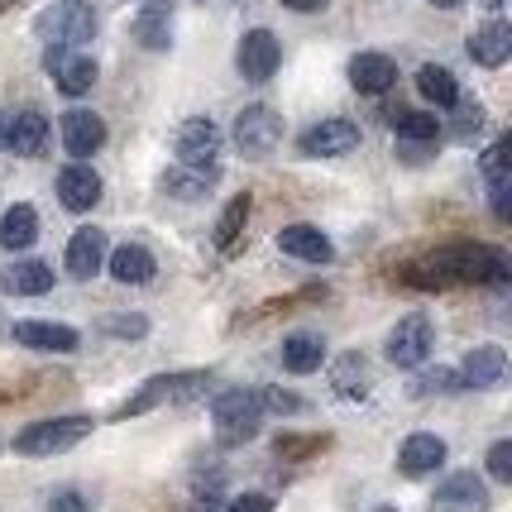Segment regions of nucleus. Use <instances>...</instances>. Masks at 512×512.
<instances>
[{
  "label": "nucleus",
  "mask_w": 512,
  "mask_h": 512,
  "mask_svg": "<svg viewBox=\"0 0 512 512\" xmlns=\"http://www.w3.org/2000/svg\"><path fill=\"white\" fill-rule=\"evenodd\" d=\"M87 431H91V417H53V422H34L15 436V450H20V455H63V450H72L77 441H87Z\"/></svg>",
  "instance_id": "39448f33"
},
{
  "label": "nucleus",
  "mask_w": 512,
  "mask_h": 512,
  "mask_svg": "<svg viewBox=\"0 0 512 512\" xmlns=\"http://www.w3.org/2000/svg\"><path fill=\"white\" fill-rule=\"evenodd\" d=\"M417 91H422L426 101H436V106H455V101H460L455 72H446V67H436V63L417 72Z\"/></svg>",
  "instance_id": "c756f323"
},
{
  "label": "nucleus",
  "mask_w": 512,
  "mask_h": 512,
  "mask_svg": "<svg viewBox=\"0 0 512 512\" xmlns=\"http://www.w3.org/2000/svg\"><path fill=\"white\" fill-rule=\"evenodd\" d=\"M211 422H216L221 446H245L264 426V398L254 388H230V393L211 402Z\"/></svg>",
  "instance_id": "f03ea898"
},
{
  "label": "nucleus",
  "mask_w": 512,
  "mask_h": 512,
  "mask_svg": "<svg viewBox=\"0 0 512 512\" xmlns=\"http://www.w3.org/2000/svg\"><path fill=\"white\" fill-rule=\"evenodd\" d=\"M44 144H48V120L39 111H20L15 120H5V149L34 158L44 154Z\"/></svg>",
  "instance_id": "4be33fe9"
},
{
  "label": "nucleus",
  "mask_w": 512,
  "mask_h": 512,
  "mask_svg": "<svg viewBox=\"0 0 512 512\" xmlns=\"http://www.w3.org/2000/svg\"><path fill=\"white\" fill-rule=\"evenodd\" d=\"M278 359H283V369H288V374H316V369L326 364V345H321V335L297 331V335L283 340Z\"/></svg>",
  "instance_id": "393cba45"
},
{
  "label": "nucleus",
  "mask_w": 512,
  "mask_h": 512,
  "mask_svg": "<svg viewBox=\"0 0 512 512\" xmlns=\"http://www.w3.org/2000/svg\"><path fill=\"white\" fill-rule=\"evenodd\" d=\"M455 388H460V374H455V369H441V364H436V369H422L417 379L407 383V393H412V398H431V393H455Z\"/></svg>",
  "instance_id": "2f4dec72"
},
{
  "label": "nucleus",
  "mask_w": 512,
  "mask_h": 512,
  "mask_svg": "<svg viewBox=\"0 0 512 512\" xmlns=\"http://www.w3.org/2000/svg\"><path fill=\"white\" fill-rule=\"evenodd\" d=\"M431 508L436 512H484L489 508V489H484V479H474V474H450L446 484L436 489Z\"/></svg>",
  "instance_id": "ddd939ff"
},
{
  "label": "nucleus",
  "mask_w": 512,
  "mask_h": 512,
  "mask_svg": "<svg viewBox=\"0 0 512 512\" xmlns=\"http://www.w3.org/2000/svg\"><path fill=\"white\" fill-rule=\"evenodd\" d=\"M53 512H82V498H77V493H58Z\"/></svg>",
  "instance_id": "ea45409f"
},
{
  "label": "nucleus",
  "mask_w": 512,
  "mask_h": 512,
  "mask_svg": "<svg viewBox=\"0 0 512 512\" xmlns=\"http://www.w3.org/2000/svg\"><path fill=\"white\" fill-rule=\"evenodd\" d=\"M245 225H249V197H230V206L221 211V225H216V249L230 254V249L240 245Z\"/></svg>",
  "instance_id": "7c9ffc66"
},
{
  "label": "nucleus",
  "mask_w": 512,
  "mask_h": 512,
  "mask_svg": "<svg viewBox=\"0 0 512 512\" xmlns=\"http://www.w3.org/2000/svg\"><path fill=\"white\" fill-rule=\"evenodd\" d=\"M455 374H460V388H493V383H503V374H508V355L498 345H479V350H469Z\"/></svg>",
  "instance_id": "dca6fc26"
},
{
  "label": "nucleus",
  "mask_w": 512,
  "mask_h": 512,
  "mask_svg": "<svg viewBox=\"0 0 512 512\" xmlns=\"http://www.w3.org/2000/svg\"><path fill=\"white\" fill-rule=\"evenodd\" d=\"M297 144H302V154H312V158L350 154L359 144V125H350V120H321V125H312Z\"/></svg>",
  "instance_id": "9b49d317"
},
{
  "label": "nucleus",
  "mask_w": 512,
  "mask_h": 512,
  "mask_svg": "<svg viewBox=\"0 0 512 512\" xmlns=\"http://www.w3.org/2000/svg\"><path fill=\"white\" fill-rule=\"evenodd\" d=\"M34 29H39V39L48 48H77L87 39H96V10L87 0H53L44 15L34 20Z\"/></svg>",
  "instance_id": "7ed1b4c3"
},
{
  "label": "nucleus",
  "mask_w": 512,
  "mask_h": 512,
  "mask_svg": "<svg viewBox=\"0 0 512 512\" xmlns=\"http://www.w3.org/2000/svg\"><path fill=\"white\" fill-rule=\"evenodd\" d=\"M39 240V216H34V206H10L5 216H0V245L5 249H29Z\"/></svg>",
  "instance_id": "c85d7f7f"
},
{
  "label": "nucleus",
  "mask_w": 512,
  "mask_h": 512,
  "mask_svg": "<svg viewBox=\"0 0 512 512\" xmlns=\"http://www.w3.org/2000/svg\"><path fill=\"white\" fill-rule=\"evenodd\" d=\"M335 388L345 393V398H364V388H369V369H364V359L359 355H345L335 364Z\"/></svg>",
  "instance_id": "473e14b6"
},
{
  "label": "nucleus",
  "mask_w": 512,
  "mask_h": 512,
  "mask_svg": "<svg viewBox=\"0 0 512 512\" xmlns=\"http://www.w3.org/2000/svg\"><path fill=\"white\" fill-rule=\"evenodd\" d=\"M58 197H63L67 211H91L101 201V178L91 173L87 163H67L58 173Z\"/></svg>",
  "instance_id": "a211bd4d"
},
{
  "label": "nucleus",
  "mask_w": 512,
  "mask_h": 512,
  "mask_svg": "<svg viewBox=\"0 0 512 512\" xmlns=\"http://www.w3.org/2000/svg\"><path fill=\"white\" fill-rule=\"evenodd\" d=\"M106 264V235L87 225V230H77L72 240H67V273L72 278H96V268Z\"/></svg>",
  "instance_id": "6ab92c4d"
},
{
  "label": "nucleus",
  "mask_w": 512,
  "mask_h": 512,
  "mask_svg": "<svg viewBox=\"0 0 512 512\" xmlns=\"http://www.w3.org/2000/svg\"><path fill=\"white\" fill-rule=\"evenodd\" d=\"M450 111H455V120H450V125H455V139H474V134L484 130V106H474V101L460 96Z\"/></svg>",
  "instance_id": "f704fd0d"
},
{
  "label": "nucleus",
  "mask_w": 512,
  "mask_h": 512,
  "mask_svg": "<svg viewBox=\"0 0 512 512\" xmlns=\"http://www.w3.org/2000/svg\"><path fill=\"white\" fill-rule=\"evenodd\" d=\"M130 34L149 48V53H163V48H173V15H168L163 5H149V10H139V15H134Z\"/></svg>",
  "instance_id": "cd10ccee"
},
{
  "label": "nucleus",
  "mask_w": 512,
  "mask_h": 512,
  "mask_svg": "<svg viewBox=\"0 0 512 512\" xmlns=\"http://www.w3.org/2000/svg\"><path fill=\"white\" fill-rule=\"evenodd\" d=\"M106 331L111 335H144L149 321H144V316H115V321H106Z\"/></svg>",
  "instance_id": "4c0bfd02"
},
{
  "label": "nucleus",
  "mask_w": 512,
  "mask_h": 512,
  "mask_svg": "<svg viewBox=\"0 0 512 512\" xmlns=\"http://www.w3.org/2000/svg\"><path fill=\"white\" fill-rule=\"evenodd\" d=\"M106 268H111V278L115 283H149L154 278V254L144 245H120L115 254H106Z\"/></svg>",
  "instance_id": "a878e982"
},
{
  "label": "nucleus",
  "mask_w": 512,
  "mask_h": 512,
  "mask_svg": "<svg viewBox=\"0 0 512 512\" xmlns=\"http://www.w3.org/2000/svg\"><path fill=\"white\" fill-rule=\"evenodd\" d=\"M489 10H503V0H489Z\"/></svg>",
  "instance_id": "79ce46f5"
},
{
  "label": "nucleus",
  "mask_w": 512,
  "mask_h": 512,
  "mask_svg": "<svg viewBox=\"0 0 512 512\" xmlns=\"http://www.w3.org/2000/svg\"><path fill=\"white\" fill-rule=\"evenodd\" d=\"M206 388V374H163V379H149L130 402H120L115 407V417L125 422V417H139V412H149L158 402H173V398H187V393H197Z\"/></svg>",
  "instance_id": "6e6552de"
},
{
  "label": "nucleus",
  "mask_w": 512,
  "mask_h": 512,
  "mask_svg": "<svg viewBox=\"0 0 512 512\" xmlns=\"http://www.w3.org/2000/svg\"><path fill=\"white\" fill-rule=\"evenodd\" d=\"M15 340L29 345V350H77V331L58 326V321H20Z\"/></svg>",
  "instance_id": "bb28decb"
},
{
  "label": "nucleus",
  "mask_w": 512,
  "mask_h": 512,
  "mask_svg": "<svg viewBox=\"0 0 512 512\" xmlns=\"http://www.w3.org/2000/svg\"><path fill=\"white\" fill-rule=\"evenodd\" d=\"M512 53V29L503 20H489L479 24L474 34H469V58L479 67H503Z\"/></svg>",
  "instance_id": "aec40b11"
},
{
  "label": "nucleus",
  "mask_w": 512,
  "mask_h": 512,
  "mask_svg": "<svg viewBox=\"0 0 512 512\" xmlns=\"http://www.w3.org/2000/svg\"><path fill=\"white\" fill-rule=\"evenodd\" d=\"M431 5H441V10H455V5H460V0H431Z\"/></svg>",
  "instance_id": "a19ab883"
},
{
  "label": "nucleus",
  "mask_w": 512,
  "mask_h": 512,
  "mask_svg": "<svg viewBox=\"0 0 512 512\" xmlns=\"http://www.w3.org/2000/svg\"><path fill=\"white\" fill-rule=\"evenodd\" d=\"M278 63H283V48H278V39L268 29H249L240 48H235V67H240L245 82H268L278 72Z\"/></svg>",
  "instance_id": "1a4fd4ad"
},
{
  "label": "nucleus",
  "mask_w": 512,
  "mask_h": 512,
  "mask_svg": "<svg viewBox=\"0 0 512 512\" xmlns=\"http://www.w3.org/2000/svg\"><path fill=\"white\" fill-rule=\"evenodd\" d=\"M446 465V441L441 436H431V431H417V436H407L398 450V469L407 479H422L431 469Z\"/></svg>",
  "instance_id": "2eb2a0df"
},
{
  "label": "nucleus",
  "mask_w": 512,
  "mask_h": 512,
  "mask_svg": "<svg viewBox=\"0 0 512 512\" xmlns=\"http://www.w3.org/2000/svg\"><path fill=\"white\" fill-rule=\"evenodd\" d=\"M173 149H178V168H192L201 178H216V173H221V130H216L206 115L182 120Z\"/></svg>",
  "instance_id": "20e7f679"
},
{
  "label": "nucleus",
  "mask_w": 512,
  "mask_h": 512,
  "mask_svg": "<svg viewBox=\"0 0 512 512\" xmlns=\"http://www.w3.org/2000/svg\"><path fill=\"white\" fill-rule=\"evenodd\" d=\"M278 249H283L288 259H302V264H331L335 259L331 240H326L316 225H288V230L278 235Z\"/></svg>",
  "instance_id": "f3484780"
},
{
  "label": "nucleus",
  "mask_w": 512,
  "mask_h": 512,
  "mask_svg": "<svg viewBox=\"0 0 512 512\" xmlns=\"http://www.w3.org/2000/svg\"><path fill=\"white\" fill-rule=\"evenodd\" d=\"M350 87L364 96H383V91L398 87V63L383 58V53H355L350 58Z\"/></svg>",
  "instance_id": "4468645a"
},
{
  "label": "nucleus",
  "mask_w": 512,
  "mask_h": 512,
  "mask_svg": "<svg viewBox=\"0 0 512 512\" xmlns=\"http://www.w3.org/2000/svg\"><path fill=\"white\" fill-rule=\"evenodd\" d=\"M225 512H273V498H268V493H245V498H235Z\"/></svg>",
  "instance_id": "e433bc0d"
},
{
  "label": "nucleus",
  "mask_w": 512,
  "mask_h": 512,
  "mask_svg": "<svg viewBox=\"0 0 512 512\" xmlns=\"http://www.w3.org/2000/svg\"><path fill=\"white\" fill-rule=\"evenodd\" d=\"M412 273H436V283H508V259L489 245H446L436 249L422 268H412Z\"/></svg>",
  "instance_id": "f257e3e1"
},
{
  "label": "nucleus",
  "mask_w": 512,
  "mask_h": 512,
  "mask_svg": "<svg viewBox=\"0 0 512 512\" xmlns=\"http://www.w3.org/2000/svg\"><path fill=\"white\" fill-rule=\"evenodd\" d=\"M211 182H216V178H201V173H192V168H173V173H163V192L197 201V197H206V192H211Z\"/></svg>",
  "instance_id": "72a5a7b5"
},
{
  "label": "nucleus",
  "mask_w": 512,
  "mask_h": 512,
  "mask_svg": "<svg viewBox=\"0 0 512 512\" xmlns=\"http://www.w3.org/2000/svg\"><path fill=\"white\" fill-rule=\"evenodd\" d=\"M58 130H63V149L72 158H91L106 144V120L91 111H67L63 120H58Z\"/></svg>",
  "instance_id": "f8f14e48"
},
{
  "label": "nucleus",
  "mask_w": 512,
  "mask_h": 512,
  "mask_svg": "<svg viewBox=\"0 0 512 512\" xmlns=\"http://www.w3.org/2000/svg\"><path fill=\"white\" fill-rule=\"evenodd\" d=\"M0 288L10 297H44L53 288V268L39 264V259H24V264H10L0 273Z\"/></svg>",
  "instance_id": "5701e85b"
},
{
  "label": "nucleus",
  "mask_w": 512,
  "mask_h": 512,
  "mask_svg": "<svg viewBox=\"0 0 512 512\" xmlns=\"http://www.w3.org/2000/svg\"><path fill=\"white\" fill-rule=\"evenodd\" d=\"M278 139H283V115L273 111V106H245V111L235 115V149L245 158L273 154Z\"/></svg>",
  "instance_id": "423d86ee"
},
{
  "label": "nucleus",
  "mask_w": 512,
  "mask_h": 512,
  "mask_svg": "<svg viewBox=\"0 0 512 512\" xmlns=\"http://www.w3.org/2000/svg\"><path fill=\"white\" fill-rule=\"evenodd\" d=\"M436 139H441V125H436V115L426 111H407L398 115V149L407 158H422L436 149Z\"/></svg>",
  "instance_id": "412c9836"
},
{
  "label": "nucleus",
  "mask_w": 512,
  "mask_h": 512,
  "mask_svg": "<svg viewBox=\"0 0 512 512\" xmlns=\"http://www.w3.org/2000/svg\"><path fill=\"white\" fill-rule=\"evenodd\" d=\"M288 10H297V15H316V10H326L331 0H283Z\"/></svg>",
  "instance_id": "58836bf2"
},
{
  "label": "nucleus",
  "mask_w": 512,
  "mask_h": 512,
  "mask_svg": "<svg viewBox=\"0 0 512 512\" xmlns=\"http://www.w3.org/2000/svg\"><path fill=\"white\" fill-rule=\"evenodd\" d=\"M484 182H489V201L493 211L508 221L512 216V173H508V144H493L484 154Z\"/></svg>",
  "instance_id": "b1692460"
},
{
  "label": "nucleus",
  "mask_w": 512,
  "mask_h": 512,
  "mask_svg": "<svg viewBox=\"0 0 512 512\" xmlns=\"http://www.w3.org/2000/svg\"><path fill=\"white\" fill-rule=\"evenodd\" d=\"M44 67H48V77H53L67 96H82V91L96 87V58L77 53V48H48Z\"/></svg>",
  "instance_id": "9d476101"
},
{
  "label": "nucleus",
  "mask_w": 512,
  "mask_h": 512,
  "mask_svg": "<svg viewBox=\"0 0 512 512\" xmlns=\"http://www.w3.org/2000/svg\"><path fill=\"white\" fill-rule=\"evenodd\" d=\"M489 474L498 479V484H508L512 479V441H498V446L489 450Z\"/></svg>",
  "instance_id": "c9c22d12"
},
{
  "label": "nucleus",
  "mask_w": 512,
  "mask_h": 512,
  "mask_svg": "<svg viewBox=\"0 0 512 512\" xmlns=\"http://www.w3.org/2000/svg\"><path fill=\"white\" fill-rule=\"evenodd\" d=\"M431 340H436V335H431V321H426V316H402L398 326L388 331V345H383V350H388V359H393L398 369H422L426 355H431Z\"/></svg>",
  "instance_id": "0eeeda50"
}]
</instances>
